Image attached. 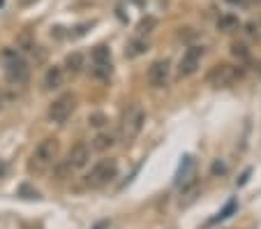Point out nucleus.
<instances>
[{"mask_svg":"<svg viewBox=\"0 0 261 229\" xmlns=\"http://www.w3.org/2000/svg\"><path fill=\"white\" fill-rule=\"evenodd\" d=\"M199 192H201V185H199L197 181H194V183H190V185H185V188H182V192H180V206H190L199 197Z\"/></svg>","mask_w":261,"mask_h":229,"instance_id":"nucleus-12","label":"nucleus"},{"mask_svg":"<svg viewBox=\"0 0 261 229\" xmlns=\"http://www.w3.org/2000/svg\"><path fill=\"white\" fill-rule=\"evenodd\" d=\"M58 150H60L58 139H54V137L42 139L40 144L35 146L33 155H30V162H28L30 174H44L46 169H51L56 165V160H58Z\"/></svg>","mask_w":261,"mask_h":229,"instance_id":"nucleus-1","label":"nucleus"},{"mask_svg":"<svg viewBox=\"0 0 261 229\" xmlns=\"http://www.w3.org/2000/svg\"><path fill=\"white\" fill-rule=\"evenodd\" d=\"M63 81H65V70H63V67H58V65L49 67V72H46V77H44V86H46V88L54 90V88H58V86H63Z\"/></svg>","mask_w":261,"mask_h":229,"instance_id":"nucleus-11","label":"nucleus"},{"mask_svg":"<svg viewBox=\"0 0 261 229\" xmlns=\"http://www.w3.org/2000/svg\"><path fill=\"white\" fill-rule=\"evenodd\" d=\"M5 79L14 86H21L28 81L30 77V67L16 51H5Z\"/></svg>","mask_w":261,"mask_h":229,"instance_id":"nucleus-4","label":"nucleus"},{"mask_svg":"<svg viewBox=\"0 0 261 229\" xmlns=\"http://www.w3.org/2000/svg\"><path fill=\"white\" fill-rule=\"evenodd\" d=\"M114 144H116V137L111 135V132H102V135H97L93 139V148L95 150H109Z\"/></svg>","mask_w":261,"mask_h":229,"instance_id":"nucleus-14","label":"nucleus"},{"mask_svg":"<svg viewBox=\"0 0 261 229\" xmlns=\"http://www.w3.org/2000/svg\"><path fill=\"white\" fill-rule=\"evenodd\" d=\"M201 56H203V46H190L185 54H182L180 63H178V74L180 77H190L197 72L199 63H201Z\"/></svg>","mask_w":261,"mask_h":229,"instance_id":"nucleus-8","label":"nucleus"},{"mask_svg":"<svg viewBox=\"0 0 261 229\" xmlns=\"http://www.w3.org/2000/svg\"><path fill=\"white\" fill-rule=\"evenodd\" d=\"M233 54H236V56H241V58H245V56H247V51H245V46H243V44H233Z\"/></svg>","mask_w":261,"mask_h":229,"instance_id":"nucleus-20","label":"nucleus"},{"mask_svg":"<svg viewBox=\"0 0 261 229\" xmlns=\"http://www.w3.org/2000/svg\"><path fill=\"white\" fill-rule=\"evenodd\" d=\"M143 42H132V44H129V49H127V56L129 58H134V56H139V54H143Z\"/></svg>","mask_w":261,"mask_h":229,"instance_id":"nucleus-17","label":"nucleus"},{"mask_svg":"<svg viewBox=\"0 0 261 229\" xmlns=\"http://www.w3.org/2000/svg\"><path fill=\"white\" fill-rule=\"evenodd\" d=\"M155 26V19H150V16H148V19H143L141 23H139V30H141V33H150V28H153Z\"/></svg>","mask_w":261,"mask_h":229,"instance_id":"nucleus-18","label":"nucleus"},{"mask_svg":"<svg viewBox=\"0 0 261 229\" xmlns=\"http://www.w3.org/2000/svg\"><path fill=\"white\" fill-rule=\"evenodd\" d=\"M93 65H95L93 67L95 77L107 79V77L111 74V51H109L104 44H99L93 49Z\"/></svg>","mask_w":261,"mask_h":229,"instance_id":"nucleus-10","label":"nucleus"},{"mask_svg":"<svg viewBox=\"0 0 261 229\" xmlns=\"http://www.w3.org/2000/svg\"><path fill=\"white\" fill-rule=\"evenodd\" d=\"M74 109H76V97L72 93L60 95L58 100H54V105L49 107V120L51 123H65Z\"/></svg>","mask_w":261,"mask_h":229,"instance_id":"nucleus-7","label":"nucleus"},{"mask_svg":"<svg viewBox=\"0 0 261 229\" xmlns=\"http://www.w3.org/2000/svg\"><path fill=\"white\" fill-rule=\"evenodd\" d=\"M233 209H236V201H231V204H229V206H227V209L222 211V213H220V215H217V218H215V220H224V218H229V213H231V211H233ZM215 220H213V222H215Z\"/></svg>","mask_w":261,"mask_h":229,"instance_id":"nucleus-19","label":"nucleus"},{"mask_svg":"<svg viewBox=\"0 0 261 229\" xmlns=\"http://www.w3.org/2000/svg\"><path fill=\"white\" fill-rule=\"evenodd\" d=\"M238 26V21L233 19V16H222L220 19V28L222 30H231V28H236Z\"/></svg>","mask_w":261,"mask_h":229,"instance_id":"nucleus-16","label":"nucleus"},{"mask_svg":"<svg viewBox=\"0 0 261 229\" xmlns=\"http://www.w3.org/2000/svg\"><path fill=\"white\" fill-rule=\"evenodd\" d=\"M229 3H243V0H229Z\"/></svg>","mask_w":261,"mask_h":229,"instance_id":"nucleus-25","label":"nucleus"},{"mask_svg":"<svg viewBox=\"0 0 261 229\" xmlns=\"http://www.w3.org/2000/svg\"><path fill=\"white\" fill-rule=\"evenodd\" d=\"M19 194H21V197H25V199H40V192H37V190H33L28 183L21 185V188H19Z\"/></svg>","mask_w":261,"mask_h":229,"instance_id":"nucleus-15","label":"nucleus"},{"mask_svg":"<svg viewBox=\"0 0 261 229\" xmlns=\"http://www.w3.org/2000/svg\"><path fill=\"white\" fill-rule=\"evenodd\" d=\"M169 72H171L169 60H155L148 67V84L153 86V88H164L169 84Z\"/></svg>","mask_w":261,"mask_h":229,"instance_id":"nucleus-9","label":"nucleus"},{"mask_svg":"<svg viewBox=\"0 0 261 229\" xmlns=\"http://www.w3.org/2000/svg\"><path fill=\"white\" fill-rule=\"evenodd\" d=\"M65 67H67V72H72V74H79V72L84 70V54H79V51L69 54L67 60H65Z\"/></svg>","mask_w":261,"mask_h":229,"instance_id":"nucleus-13","label":"nucleus"},{"mask_svg":"<svg viewBox=\"0 0 261 229\" xmlns=\"http://www.w3.org/2000/svg\"><path fill=\"white\" fill-rule=\"evenodd\" d=\"M3 107H5V93L0 90V109H3Z\"/></svg>","mask_w":261,"mask_h":229,"instance_id":"nucleus-23","label":"nucleus"},{"mask_svg":"<svg viewBox=\"0 0 261 229\" xmlns=\"http://www.w3.org/2000/svg\"><path fill=\"white\" fill-rule=\"evenodd\" d=\"M104 123V116H93L90 118V125H102Z\"/></svg>","mask_w":261,"mask_h":229,"instance_id":"nucleus-22","label":"nucleus"},{"mask_svg":"<svg viewBox=\"0 0 261 229\" xmlns=\"http://www.w3.org/2000/svg\"><path fill=\"white\" fill-rule=\"evenodd\" d=\"M238 79H241V70L233 67V65H227V63L215 65L206 77V81L213 88H229V86H233Z\"/></svg>","mask_w":261,"mask_h":229,"instance_id":"nucleus-6","label":"nucleus"},{"mask_svg":"<svg viewBox=\"0 0 261 229\" xmlns=\"http://www.w3.org/2000/svg\"><path fill=\"white\" fill-rule=\"evenodd\" d=\"M118 176V162H116L114 158H107V160H99L97 165L90 169V174L86 176V185L93 190L97 188H104V185H109L111 181Z\"/></svg>","mask_w":261,"mask_h":229,"instance_id":"nucleus-3","label":"nucleus"},{"mask_svg":"<svg viewBox=\"0 0 261 229\" xmlns=\"http://www.w3.org/2000/svg\"><path fill=\"white\" fill-rule=\"evenodd\" d=\"M107 227H109V222H102V224H97L95 229H107Z\"/></svg>","mask_w":261,"mask_h":229,"instance_id":"nucleus-24","label":"nucleus"},{"mask_svg":"<svg viewBox=\"0 0 261 229\" xmlns=\"http://www.w3.org/2000/svg\"><path fill=\"white\" fill-rule=\"evenodd\" d=\"M224 165H220V162H215V165H213V174H224Z\"/></svg>","mask_w":261,"mask_h":229,"instance_id":"nucleus-21","label":"nucleus"},{"mask_svg":"<svg viewBox=\"0 0 261 229\" xmlns=\"http://www.w3.org/2000/svg\"><path fill=\"white\" fill-rule=\"evenodd\" d=\"M143 123H146V114H143L141 107L132 105L127 107L123 116V123H120V135H123L125 141H132L139 137V132L143 130Z\"/></svg>","mask_w":261,"mask_h":229,"instance_id":"nucleus-5","label":"nucleus"},{"mask_svg":"<svg viewBox=\"0 0 261 229\" xmlns=\"http://www.w3.org/2000/svg\"><path fill=\"white\" fill-rule=\"evenodd\" d=\"M88 160H90V148L84 144V141H79V144H74L72 148H69L67 158L56 167V174H58L60 179H67L69 174L84 169V167L88 165Z\"/></svg>","mask_w":261,"mask_h":229,"instance_id":"nucleus-2","label":"nucleus"}]
</instances>
